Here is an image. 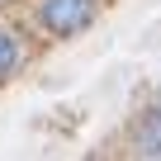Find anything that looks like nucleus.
Returning <instances> with one entry per match:
<instances>
[{
  "label": "nucleus",
  "mask_w": 161,
  "mask_h": 161,
  "mask_svg": "<svg viewBox=\"0 0 161 161\" xmlns=\"http://www.w3.org/2000/svg\"><path fill=\"white\" fill-rule=\"evenodd\" d=\"M133 152L137 156H161V95L142 109V119L133 123Z\"/></svg>",
  "instance_id": "nucleus-2"
},
{
  "label": "nucleus",
  "mask_w": 161,
  "mask_h": 161,
  "mask_svg": "<svg viewBox=\"0 0 161 161\" xmlns=\"http://www.w3.org/2000/svg\"><path fill=\"white\" fill-rule=\"evenodd\" d=\"M95 14V0H43L38 5V24L52 33H80Z\"/></svg>",
  "instance_id": "nucleus-1"
},
{
  "label": "nucleus",
  "mask_w": 161,
  "mask_h": 161,
  "mask_svg": "<svg viewBox=\"0 0 161 161\" xmlns=\"http://www.w3.org/2000/svg\"><path fill=\"white\" fill-rule=\"evenodd\" d=\"M14 66H19V38L10 29H0V76H10Z\"/></svg>",
  "instance_id": "nucleus-3"
}]
</instances>
